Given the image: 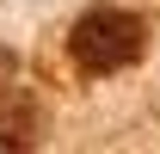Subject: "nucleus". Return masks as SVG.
Instances as JSON below:
<instances>
[{"mask_svg":"<svg viewBox=\"0 0 160 154\" xmlns=\"http://www.w3.org/2000/svg\"><path fill=\"white\" fill-rule=\"evenodd\" d=\"M142 19L136 13H123V6H92V13H80L74 25V62L86 74H117L129 62L142 56Z\"/></svg>","mask_w":160,"mask_h":154,"instance_id":"nucleus-1","label":"nucleus"}]
</instances>
